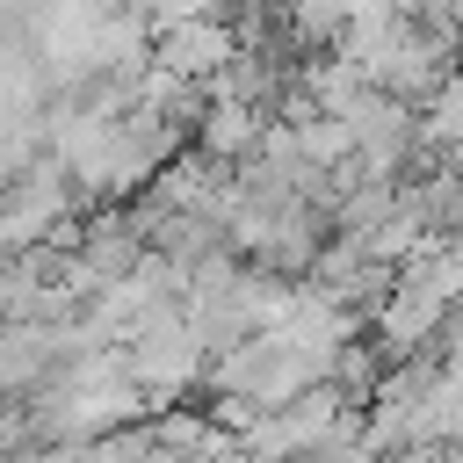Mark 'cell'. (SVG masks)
Returning <instances> with one entry per match:
<instances>
[{
	"mask_svg": "<svg viewBox=\"0 0 463 463\" xmlns=\"http://www.w3.org/2000/svg\"><path fill=\"white\" fill-rule=\"evenodd\" d=\"M232 51H239V29L210 7V14H188V22H174V29H152V65H166V72H181V80H217L224 65H232Z\"/></svg>",
	"mask_w": 463,
	"mask_h": 463,
	"instance_id": "obj_2",
	"label": "cell"
},
{
	"mask_svg": "<svg viewBox=\"0 0 463 463\" xmlns=\"http://www.w3.org/2000/svg\"><path fill=\"white\" fill-rule=\"evenodd\" d=\"M420 116H427V145L441 152V159H456L463 166V65L420 101Z\"/></svg>",
	"mask_w": 463,
	"mask_h": 463,
	"instance_id": "obj_4",
	"label": "cell"
},
{
	"mask_svg": "<svg viewBox=\"0 0 463 463\" xmlns=\"http://www.w3.org/2000/svg\"><path fill=\"white\" fill-rule=\"evenodd\" d=\"M130 7H137V0H130Z\"/></svg>",
	"mask_w": 463,
	"mask_h": 463,
	"instance_id": "obj_5",
	"label": "cell"
},
{
	"mask_svg": "<svg viewBox=\"0 0 463 463\" xmlns=\"http://www.w3.org/2000/svg\"><path fill=\"white\" fill-rule=\"evenodd\" d=\"M326 369L304 354V347H289L282 333H246V340H232L217 362H210V383L217 391H232V398H246V405H289L304 383H318Z\"/></svg>",
	"mask_w": 463,
	"mask_h": 463,
	"instance_id": "obj_1",
	"label": "cell"
},
{
	"mask_svg": "<svg viewBox=\"0 0 463 463\" xmlns=\"http://www.w3.org/2000/svg\"><path fill=\"white\" fill-rule=\"evenodd\" d=\"M260 137H268V109H253V101L210 87V101H203V116H195V145L217 152V159H246Z\"/></svg>",
	"mask_w": 463,
	"mask_h": 463,
	"instance_id": "obj_3",
	"label": "cell"
}]
</instances>
